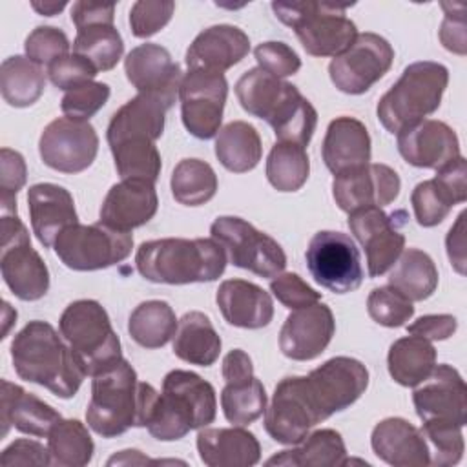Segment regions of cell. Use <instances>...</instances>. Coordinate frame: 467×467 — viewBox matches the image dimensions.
Returning a JSON list of instances; mask_svg holds the SVG:
<instances>
[{
	"instance_id": "6da1fadb",
	"label": "cell",
	"mask_w": 467,
	"mask_h": 467,
	"mask_svg": "<svg viewBox=\"0 0 467 467\" xmlns=\"http://www.w3.org/2000/svg\"><path fill=\"white\" fill-rule=\"evenodd\" d=\"M367 385V367L348 356L330 358L306 376H286L265 410V429L274 441L297 445L312 427L359 400Z\"/></svg>"
},
{
	"instance_id": "7a4b0ae2",
	"label": "cell",
	"mask_w": 467,
	"mask_h": 467,
	"mask_svg": "<svg viewBox=\"0 0 467 467\" xmlns=\"http://www.w3.org/2000/svg\"><path fill=\"white\" fill-rule=\"evenodd\" d=\"M159 392L137 379L135 368L122 358L93 376L86 409L88 427L102 438H115L131 427H146Z\"/></svg>"
},
{
	"instance_id": "3957f363",
	"label": "cell",
	"mask_w": 467,
	"mask_h": 467,
	"mask_svg": "<svg viewBox=\"0 0 467 467\" xmlns=\"http://www.w3.org/2000/svg\"><path fill=\"white\" fill-rule=\"evenodd\" d=\"M13 368L24 381L36 383L55 396L73 398L86 372L71 347L47 321H29L11 341Z\"/></svg>"
},
{
	"instance_id": "277c9868",
	"label": "cell",
	"mask_w": 467,
	"mask_h": 467,
	"mask_svg": "<svg viewBox=\"0 0 467 467\" xmlns=\"http://www.w3.org/2000/svg\"><path fill=\"white\" fill-rule=\"evenodd\" d=\"M226 254L213 239L166 237L146 241L135 254L139 274L151 283H210L223 275Z\"/></svg>"
},
{
	"instance_id": "5b68a950",
	"label": "cell",
	"mask_w": 467,
	"mask_h": 467,
	"mask_svg": "<svg viewBox=\"0 0 467 467\" xmlns=\"http://www.w3.org/2000/svg\"><path fill=\"white\" fill-rule=\"evenodd\" d=\"M215 414L217 398L212 383L195 372L175 368L162 379V392L155 400L146 429L155 440L173 441L213 423Z\"/></svg>"
},
{
	"instance_id": "8992f818",
	"label": "cell",
	"mask_w": 467,
	"mask_h": 467,
	"mask_svg": "<svg viewBox=\"0 0 467 467\" xmlns=\"http://www.w3.org/2000/svg\"><path fill=\"white\" fill-rule=\"evenodd\" d=\"M449 84V69L432 60L409 64L396 84L379 99L376 115L389 133L434 113Z\"/></svg>"
},
{
	"instance_id": "52a82bcc",
	"label": "cell",
	"mask_w": 467,
	"mask_h": 467,
	"mask_svg": "<svg viewBox=\"0 0 467 467\" xmlns=\"http://www.w3.org/2000/svg\"><path fill=\"white\" fill-rule=\"evenodd\" d=\"M275 16L294 29L303 49L312 57H337L358 36L356 24L345 16L348 4L336 2H272Z\"/></svg>"
},
{
	"instance_id": "ba28073f",
	"label": "cell",
	"mask_w": 467,
	"mask_h": 467,
	"mask_svg": "<svg viewBox=\"0 0 467 467\" xmlns=\"http://www.w3.org/2000/svg\"><path fill=\"white\" fill-rule=\"evenodd\" d=\"M58 328L86 376L93 378L122 359L120 339L111 327L106 308L95 299L69 303L60 316Z\"/></svg>"
},
{
	"instance_id": "9c48e42d",
	"label": "cell",
	"mask_w": 467,
	"mask_h": 467,
	"mask_svg": "<svg viewBox=\"0 0 467 467\" xmlns=\"http://www.w3.org/2000/svg\"><path fill=\"white\" fill-rule=\"evenodd\" d=\"M210 234L234 266L259 277H275L286 266V254L281 244L241 217H217L210 226Z\"/></svg>"
},
{
	"instance_id": "30bf717a",
	"label": "cell",
	"mask_w": 467,
	"mask_h": 467,
	"mask_svg": "<svg viewBox=\"0 0 467 467\" xmlns=\"http://www.w3.org/2000/svg\"><path fill=\"white\" fill-rule=\"evenodd\" d=\"M58 259L71 270L91 272L124 261L133 248L130 232H119L104 223L67 226L53 244Z\"/></svg>"
},
{
	"instance_id": "8fae6325",
	"label": "cell",
	"mask_w": 467,
	"mask_h": 467,
	"mask_svg": "<svg viewBox=\"0 0 467 467\" xmlns=\"http://www.w3.org/2000/svg\"><path fill=\"white\" fill-rule=\"evenodd\" d=\"M0 272L7 288L22 301H36L49 290V270L31 246L29 232L18 215H2Z\"/></svg>"
},
{
	"instance_id": "7c38bea8",
	"label": "cell",
	"mask_w": 467,
	"mask_h": 467,
	"mask_svg": "<svg viewBox=\"0 0 467 467\" xmlns=\"http://www.w3.org/2000/svg\"><path fill=\"white\" fill-rule=\"evenodd\" d=\"M305 261L314 281L334 294L354 292L363 283L359 250L343 232L321 230L314 234Z\"/></svg>"
},
{
	"instance_id": "4fadbf2b",
	"label": "cell",
	"mask_w": 467,
	"mask_h": 467,
	"mask_svg": "<svg viewBox=\"0 0 467 467\" xmlns=\"http://www.w3.org/2000/svg\"><path fill=\"white\" fill-rule=\"evenodd\" d=\"M394 49L378 33H361L328 64L332 84L348 95L368 91L392 66Z\"/></svg>"
},
{
	"instance_id": "5bb4252c",
	"label": "cell",
	"mask_w": 467,
	"mask_h": 467,
	"mask_svg": "<svg viewBox=\"0 0 467 467\" xmlns=\"http://www.w3.org/2000/svg\"><path fill=\"white\" fill-rule=\"evenodd\" d=\"M228 97V82L223 73L188 69L179 86L181 119L190 135L212 139L219 133L223 109Z\"/></svg>"
},
{
	"instance_id": "9a60e30c",
	"label": "cell",
	"mask_w": 467,
	"mask_h": 467,
	"mask_svg": "<svg viewBox=\"0 0 467 467\" xmlns=\"http://www.w3.org/2000/svg\"><path fill=\"white\" fill-rule=\"evenodd\" d=\"M99 151V135L88 120L58 117L51 120L38 140V153L46 166L62 173L88 170Z\"/></svg>"
},
{
	"instance_id": "2e32d148",
	"label": "cell",
	"mask_w": 467,
	"mask_h": 467,
	"mask_svg": "<svg viewBox=\"0 0 467 467\" xmlns=\"http://www.w3.org/2000/svg\"><path fill=\"white\" fill-rule=\"evenodd\" d=\"M412 403L423 423L458 427L467 423V387L462 374L447 363L434 365L416 385Z\"/></svg>"
},
{
	"instance_id": "e0dca14e",
	"label": "cell",
	"mask_w": 467,
	"mask_h": 467,
	"mask_svg": "<svg viewBox=\"0 0 467 467\" xmlns=\"http://www.w3.org/2000/svg\"><path fill=\"white\" fill-rule=\"evenodd\" d=\"M224 387L221 390V407L224 418L237 427L255 421L266 410L265 385L254 376L250 356L241 350H230L223 359Z\"/></svg>"
},
{
	"instance_id": "ac0fdd59",
	"label": "cell",
	"mask_w": 467,
	"mask_h": 467,
	"mask_svg": "<svg viewBox=\"0 0 467 467\" xmlns=\"http://www.w3.org/2000/svg\"><path fill=\"white\" fill-rule=\"evenodd\" d=\"M348 228L365 250L370 277L390 270L405 250V235L398 228L396 213L389 215L379 206L350 212Z\"/></svg>"
},
{
	"instance_id": "d6986e66",
	"label": "cell",
	"mask_w": 467,
	"mask_h": 467,
	"mask_svg": "<svg viewBox=\"0 0 467 467\" xmlns=\"http://www.w3.org/2000/svg\"><path fill=\"white\" fill-rule=\"evenodd\" d=\"M400 188V175L379 162L343 171L332 181L334 201L347 213L368 206H387L396 201Z\"/></svg>"
},
{
	"instance_id": "ffe728a7",
	"label": "cell",
	"mask_w": 467,
	"mask_h": 467,
	"mask_svg": "<svg viewBox=\"0 0 467 467\" xmlns=\"http://www.w3.org/2000/svg\"><path fill=\"white\" fill-rule=\"evenodd\" d=\"M467 199V162L460 155L436 170L434 179L418 182L410 195L414 217L420 226L440 224L454 204Z\"/></svg>"
},
{
	"instance_id": "44dd1931",
	"label": "cell",
	"mask_w": 467,
	"mask_h": 467,
	"mask_svg": "<svg viewBox=\"0 0 467 467\" xmlns=\"http://www.w3.org/2000/svg\"><path fill=\"white\" fill-rule=\"evenodd\" d=\"M336 332L332 310L323 303L296 308L279 332L281 352L294 361H310L325 352Z\"/></svg>"
},
{
	"instance_id": "7402d4cb",
	"label": "cell",
	"mask_w": 467,
	"mask_h": 467,
	"mask_svg": "<svg viewBox=\"0 0 467 467\" xmlns=\"http://www.w3.org/2000/svg\"><path fill=\"white\" fill-rule=\"evenodd\" d=\"M396 135L400 155L416 168L440 170L462 155L456 131L436 119L418 120Z\"/></svg>"
},
{
	"instance_id": "603a6c76",
	"label": "cell",
	"mask_w": 467,
	"mask_h": 467,
	"mask_svg": "<svg viewBox=\"0 0 467 467\" xmlns=\"http://www.w3.org/2000/svg\"><path fill=\"white\" fill-rule=\"evenodd\" d=\"M175 104V97L161 93H139L120 106L106 131L109 146L126 140H151L155 142L164 131L166 111Z\"/></svg>"
},
{
	"instance_id": "cb8c5ba5",
	"label": "cell",
	"mask_w": 467,
	"mask_h": 467,
	"mask_svg": "<svg viewBox=\"0 0 467 467\" xmlns=\"http://www.w3.org/2000/svg\"><path fill=\"white\" fill-rule=\"evenodd\" d=\"M159 208L155 184L144 179H122L106 193L100 223L119 232H131L146 224Z\"/></svg>"
},
{
	"instance_id": "d4e9b609",
	"label": "cell",
	"mask_w": 467,
	"mask_h": 467,
	"mask_svg": "<svg viewBox=\"0 0 467 467\" xmlns=\"http://www.w3.org/2000/svg\"><path fill=\"white\" fill-rule=\"evenodd\" d=\"M124 73L139 93H161L179 97L182 71L170 51L159 44H140L124 58Z\"/></svg>"
},
{
	"instance_id": "484cf974",
	"label": "cell",
	"mask_w": 467,
	"mask_h": 467,
	"mask_svg": "<svg viewBox=\"0 0 467 467\" xmlns=\"http://www.w3.org/2000/svg\"><path fill=\"white\" fill-rule=\"evenodd\" d=\"M250 51L248 35L237 26L217 24L201 31L186 51L188 69L223 73L239 64Z\"/></svg>"
},
{
	"instance_id": "4316f807",
	"label": "cell",
	"mask_w": 467,
	"mask_h": 467,
	"mask_svg": "<svg viewBox=\"0 0 467 467\" xmlns=\"http://www.w3.org/2000/svg\"><path fill=\"white\" fill-rule=\"evenodd\" d=\"M27 210L33 234L46 248L53 246L67 226L78 223L73 195L53 182H38L27 190Z\"/></svg>"
},
{
	"instance_id": "83f0119b",
	"label": "cell",
	"mask_w": 467,
	"mask_h": 467,
	"mask_svg": "<svg viewBox=\"0 0 467 467\" xmlns=\"http://www.w3.org/2000/svg\"><path fill=\"white\" fill-rule=\"evenodd\" d=\"M374 454L394 467L431 465V449L421 432L403 418L381 420L370 434Z\"/></svg>"
},
{
	"instance_id": "f1b7e54d",
	"label": "cell",
	"mask_w": 467,
	"mask_h": 467,
	"mask_svg": "<svg viewBox=\"0 0 467 467\" xmlns=\"http://www.w3.org/2000/svg\"><path fill=\"white\" fill-rule=\"evenodd\" d=\"M215 303L226 323L239 328H263L274 317V303L268 292L244 279H226L219 285Z\"/></svg>"
},
{
	"instance_id": "f546056e",
	"label": "cell",
	"mask_w": 467,
	"mask_h": 467,
	"mask_svg": "<svg viewBox=\"0 0 467 467\" xmlns=\"http://www.w3.org/2000/svg\"><path fill=\"white\" fill-rule=\"evenodd\" d=\"M199 458L208 467H250L261 460L257 438L243 427H202L197 434Z\"/></svg>"
},
{
	"instance_id": "4dcf8cb0",
	"label": "cell",
	"mask_w": 467,
	"mask_h": 467,
	"mask_svg": "<svg viewBox=\"0 0 467 467\" xmlns=\"http://www.w3.org/2000/svg\"><path fill=\"white\" fill-rule=\"evenodd\" d=\"M321 155L334 175L368 164L370 135L365 124L345 115L334 119L327 128Z\"/></svg>"
},
{
	"instance_id": "1f68e13d",
	"label": "cell",
	"mask_w": 467,
	"mask_h": 467,
	"mask_svg": "<svg viewBox=\"0 0 467 467\" xmlns=\"http://www.w3.org/2000/svg\"><path fill=\"white\" fill-rule=\"evenodd\" d=\"M2 403H0V423L2 436L7 434L9 427L31 436H47L51 427L62 418L58 410L26 392L20 385L2 379Z\"/></svg>"
},
{
	"instance_id": "d6a6232c",
	"label": "cell",
	"mask_w": 467,
	"mask_h": 467,
	"mask_svg": "<svg viewBox=\"0 0 467 467\" xmlns=\"http://www.w3.org/2000/svg\"><path fill=\"white\" fill-rule=\"evenodd\" d=\"M265 120L274 130L277 142H292L305 148L316 131L317 111L301 91L288 82L285 93Z\"/></svg>"
},
{
	"instance_id": "836d02e7",
	"label": "cell",
	"mask_w": 467,
	"mask_h": 467,
	"mask_svg": "<svg viewBox=\"0 0 467 467\" xmlns=\"http://www.w3.org/2000/svg\"><path fill=\"white\" fill-rule=\"evenodd\" d=\"M173 354L199 367H210L221 354V337L210 317L199 310L186 312L173 334Z\"/></svg>"
},
{
	"instance_id": "e575fe53",
	"label": "cell",
	"mask_w": 467,
	"mask_h": 467,
	"mask_svg": "<svg viewBox=\"0 0 467 467\" xmlns=\"http://www.w3.org/2000/svg\"><path fill=\"white\" fill-rule=\"evenodd\" d=\"M347 449L341 434L334 429H319L306 434L297 447L281 451L266 460V465L283 467H343Z\"/></svg>"
},
{
	"instance_id": "d590c367",
	"label": "cell",
	"mask_w": 467,
	"mask_h": 467,
	"mask_svg": "<svg viewBox=\"0 0 467 467\" xmlns=\"http://www.w3.org/2000/svg\"><path fill=\"white\" fill-rule=\"evenodd\" d=\"M389 286L409 301L431 297L438 286V268L432 257L420 248H405L389 274Z\"/></svg>"
},
{
	"instance_id": "8d00e7d4",
	"label": "cell",
	"mask_w": 467,
	"mask_h": 467,
	"mask_svg": "<svg viewBox=\"0 0 467 467\" xmlns=\"http://www.w3.org/2000/svg\"><path fill=\"white\" fill-rule=\"evenodd\" d=\"M436 365V348L429 339L420 336H405L396 339L387 356L390 378L403 387L421 383Z\"/></svg>"
},
{
	"instance_id": "74e56055",
	"label": "cell",
	"mask_w": 467,
	"mask_h": 467,
	"mask_svg": "<svg viewBox=\"0 0 467 467\" xmlns=\"http://www.w3.org/2000/svg\"><path fill=\"white\" fill-rule=\"evenodd\" d=\"M261 155V137L252 124L234 120L219 130L215 137V157L228 171H250L259 164Z\"/></svg>"
},
{
	"instance_id": "f35d334b",
	"label": "cell",
	"mask_w": 467,
	"mask_h": 467,
	"mask_svg": "<svg viewBox=\"0 0 467 467\" xmlns=\"http://www.w3.org/2000/svg\"><path fill=\"white\" fill-rule=\"evenodd\" d=\"M46 88V73L42 66L27 57L15 55L2 62L0 89L2 99L13 108H27L35 104Z\"/></svg>"
},
{
	"instance_id": "ab89813d",
	"label": "cell",
	"mask_w": 467,
	"mask_h": 467,
	"mask_svg": "<svg viewBox=\"0 0 467 467\" xmlns=\"http://www.w3.org/2000/svg\"><path fill=\"white\" fill-rule=\"evenodd\" d=\"M177 323L175 312L166 301L150 299L133 308L128 319V332L137 345L161 348L173 337Z\"/></svg>"
},
{
	"instance_id": "60d3db41",
	"label": "cell",
	"mask_w": 467,
	"mask_h": 467,
	"mask_svg": "<svg viewBox=\"0 0 467 467\" xmlns=\"http://www.w3.org/2000/svg\"><path fill=\"white\" fill-rule=\"evenodd\" d=\"M47 449L51 465L82 467L91 462L95 445L84 423L60 418L47 434Z\"/></svg>"
},
{
	"instance_id": "b9f144b4",
	"label": "cell",
	"mask_w": 467,
	"mask_h": 467,
	"mask_svg": "<svg viewBox=\"0 0 467 467\" xmlns=\"http://www.w3.org/2000/svg\"><path fill=\"white\" fill-rule=\"evenodd\" d=\"M171 195L179 204L201 206L217 192L213 168L201 159H182L171 171Z\"/></svg>"
},
{
	"instance_id": "7bdbcfd3",
	"label": "cell",
	"mask_w": 467,
	"mask_h": 467,
	"mask_svg": "<svg viewBox=\"0 0 467 467\" xmlns=\"http://www.w3.org/2000/svg\"><path fill=\"white\" fill-rule=\"evenodd\" d=\"M310 159L303 146L275 142L266 159V179L277 192H297L308 179Z\"/></svg>"
},
{
	"instance_id": "ee69618b",
	"label": "cell",
	"mask_w": 467,
	"mask_h": 467,
	"mask_svg": "<svg viewBox=\"0 0 467 467\" xmlns=\"http://www.w3.org/2000/svg\"><path fill=\"white\" fill-rule=\"evenodd\" d=\"M286 86V80L277 78L261 67H252L235 82V95L244 111L265 120Z\"/></svg>"
},
{
	"instance_id": "f6af8a7d",
	"label": "cell",
	"mask_w": 467,
	"mask_h": 467,
	"mask_svg": "<svg viewBox=\"0 0 467 467\" xmlns=\"http://www.w3.org/2000/svg\"><path fill=\"white\" fill-rule=\"evenodd\" d=\"M73 53L88 58L97 71H109L122 58L124 42L115 26L95 24L77 29Z\"/></svg>"
},
{
	"instance_id": "bcb514c9",
	"label": "cell",
	"mask_w": 467,
	"mask_h": 467,
	"mask_svg": "<svg viewBox=\"0 0 467 467\" xmlns=\"http://www.w3.org/2000/svg\"><path fill=\"white\" fill-rule=\"evenodd\" d=\"M120 179H144L155 184L161 173V155L151 140H126L109 146Z\"/></svg>"
},
{
	"instance_id": "7dc6e473",
	"label": "cell",
	"mask_w": 467,
	"mask_h": 467,
	"mask_svg": "<svg viewBox=\"0 0 467 467\" xmlns=\"http://www.w3.org/2000/svg\"><path fill=\"white\" fill-rule=\"evenodd\" d=\"M368 316L383 327L396 328L414 316L412 301L403 297L392 286H378L367 297Z\"/></svg>"
},
{
	"instance_id": "c3c4849f",
	"label": "cell",
	"mask_w": 467,
	"mask_h": 467,
	"mask_svg": "<svg viewBox=\"0 0 467 467\" xmlns=\"http://www.w3.org/2000/svg\"><path fill=\"white\" fill-rule=\"evenodd\" d=\"M109 86L88 80L67 89L60 100V109L75 120H89L109 99Z\"/></svg>"
},
{
	"instance_id": "681fc988",
	"label": "cell",
	"mask_w": 467,
	"mask_h": 467,
	"mask_svg": "<svg viewBox=\"0 0 467 467\" xmlns=\"http://www.w3.org/2000/svg\"><path fill=\"white\" fill-rule=\"evenodd\" d=\"M463 427L458 425H432V423H423L421 432L429 443L431 451V465L438 467H447V465H456L465 449L463 441Z\"/></svg>"
},
{
	"instance_id": "f907efd6",
	"label": "cell",
	"mask_w": 467,
	"mask_h": 467,
	"mask_svg": "<svg viewBox=\"0 0 467 467\" xmlns=\"http://www.w3.org/2000/svg\"><path fill=\"white\" fill-rule=\"evenodd\" d=\"M27 179L24 157L11 150H0V210L2 215H16V193Z\"/></svg>"
},
{
	"instance_id": "816d5d0a",
	"label": "cell",
	"mask_w": 467,
	"mask_h": 467,
	"mask_svg": "<svg viewBox=\"0 0 467 467\" xmlns=\"http://www.w3.org/2000/svg\"><path fill=\"white\" fill-rule=\"evenodd\" d=\"M24 49L26 57L38 66H49L60 57L69 55V40L67 35L58 27L38 26L27 35Z\"/></svg>"
},
{
	"instance_id": "f5cc1de1",
	"label": "cell",
	"mask_w": 467,
	"mask_h": 467,
	"mask_svg": "<svg viewBox=\"0 0 467 467\" xmlns=\"http://www.w3.org/2000/svg\"><path fill=\"white\" fill-rule=\"evenodd\" d=\"M175 11L171 0H139L130 9L131 33L137 38H148L159 33Z\"/></svg>"
},
{
	"instance_id": "db71d44e",
	"label": "cell",
	"mask_w": 467,
	"mask_h": 467,
	"mask_svg": "<svg viewBox=\"0 0 467 467\" xmlns=\"http://www.w3.org/2000/svg\"><path fill=\"white\" fill-rule=\"evenodd\" d=\"M254 57L261 69L268 71L277 78L296 75L301 67L299 55L285 42H263L254 49Z\"/></svg>"
},
{
	"instance_id": "11a10c76",
	"label": "cell",
	"mask_w": 467,
	"mask_h": 467,
	"mask_svg": "<svg viewBox=\"0 0 467 467\" xmlns=\"http://www.w3.org/2000/svg\"><path fill=\"white\" fill-rule=\"evenodd\" d=\"M97 67L80 55H66L47 66V77L58 89H71L82 82L93 80Z\"/></svg>"
},
{
	"instance_id": "9f6ffc18",
	"label": "cell",
	"mask_w": 467,
	"mask_h": 467,
	"mask_svg": "<svg viewBox=\"0 0 467 467\" xmlns=\"http://www.w3.org/2000/svg\"><path fill=\"white\" fill-rule=\"evenodd\" d=\"M270 290H272L274 297L290 310L308 306V305L317 303L321 299V294L316 292L310 285H306L294 272L275 275L270 281Z\"/></svg>"
},
{
	"instance_id": "6f0895ef",
	"label": "cell",
	"mask_w": 467,
	"mask_h": 467,
	"mask_svg": "<svg viewBox=\"0 0 467 467\" xmlns=\"http://www.w3.org/2000/svg\"><path fill=\"white\" fill-rule=\"evenodd\" d=\"M441 9L445 11V18L440 27V40H441L443 47L456 55H465L467 53L465 5L443 2Z\"/></svg>"
},
{
	"instance_id": "680465c9",
	"label": "cell",
	"mask_w": 467,
	"mask_h": 467,
	"mask_svg": "<svg viewBox=\"0 0 467 467\" xmlns=\"http://www.w3.org/2000/svg\"><path fill=\"white\" fill-rule=\"evenodd\" d=\"M2 465H51L49 449L40 441L20 438L11 441L0 456Z\"/></svg>"
},
{
	"instance_id": "91938a15",
	"label": "cell",
	"mask_w": 467,
	"mask_h": 467,
	"mask_svg": "<svg viewBox=\"0 0 467 467\" xmlns=\"http://www.w3.org/2000/svg\"><path fill=\"white\" fill-rule=\"evenodd\" d=\"M458 328V319L452 314H427L418 317L407 327L409 334L420 336L429 341H443Z\"/></svg>"
},
{
	"instance_id": "94428289",
	"label": "cell",
	"mask_w": 467,
	"mask_h": 467,
	"mask_svg": "<svg viewBox=\"0 0 467 467\" xmlns=\"http://www.w3.org/2000/svg\"><path fill=\"white\" fill-rule=\"evenodd\" d=\"M115 20V5L113 4H95L78 0L71 5V22L77 29L95 26V24H109Z\"/></svg>"
},
{
	"instance_id": "6125c7cd",
	"label": "cell",
	"mask_w": 467,
	"mask_h": 467,
	"mask_svg": "<svg viewBox=\"0 0 467 467\" xmlns=\"http://www.w3.org/2000/svg\"><path fill=\"white\" fill-rule=\"evenodd\" d=\"M465 215L467 212H462L458 215L445 239L449 261L460 275H465Z\"/></svg>"
},
{
	"instance_id": "be15d7a7",
	"label": "cell",
	"mask_w": 467,
	"mask_h": 467,
	"mask_svg": "<svg viewBox=\"0 0 467 467\" xmlns=\"http://www.w3.org/2000/svg\"><path fill=\"white\" fill-rule=\"evenodd\" d=\"M115 463H120V465H135V463H159L157 460H148L146 456L140 454V451H135V449H128V451H120L119 454H113L109 460H108V465H115Z\"/></svg>"
},
{
	"instance_id": "e7e4bbea",
	"label": "cell",
	"mask_w": 467,
	"mask_h": 467,
	"mask_svg": "<svg viewBox=\"0 0 467 467\" xmlns=\"http://www.w3.org/2000/svg\"><path fill=\"white\" fill-rule=\"evenodd\" d=\"M31 7L44 16H53L66 7V2H31Z\"/></svg>"
}]
</instances>
